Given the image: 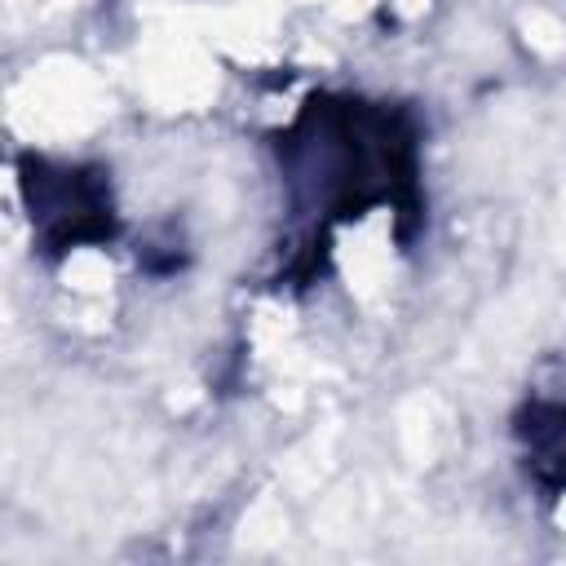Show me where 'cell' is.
<instances>
[{
    "label": "cell",
    "instance_id": "6da1fadb",
    "mask_svg": "<svg viewBox=\"0 0 566 566\" xmlns=\"http://www.w3.org/2000/svg\"><path fill=\"white\" fill-rule=\"evenodd\" d=\"M279 164L310 212L340 221L376 203L398 217L420 212V133L402 106L318 93L279 133Z\"/></svg>",
    "mask_w": 566,
    "mask_h": 566
},
{
    "label": "cell",
    "instance_id": "3957f363",
    "mask_svg": "<svg viewBox=\"0 0 566 566\" xmlns=\"http://www.w3.org/2000/svg\"><path fill=\"white\" fill-rule=\"evenodd\" d=\"M526 473L539 491H566V398H526L517 411Z\"/></svg>",
    "mask_w": 566,
    "mask_h": 566
},
{
    "label": "cell",
    "instance_id": "7a4b0ae2",
    "mask_svg": "<svg viewBox=\"0 0 566 566\" xmlns=\"http://www.w3.org/2000/svg\"><path fill=\"white\" fill-rule=\"evenodd\" d=\"M22 199L35 226V239L49 256H62L84 243L115 239V199L111 177L88 164H53L44 155L22 159Z\"/></svg>",
    "mask_w": 566,
    "mask_h": 566
}]
</instances>
